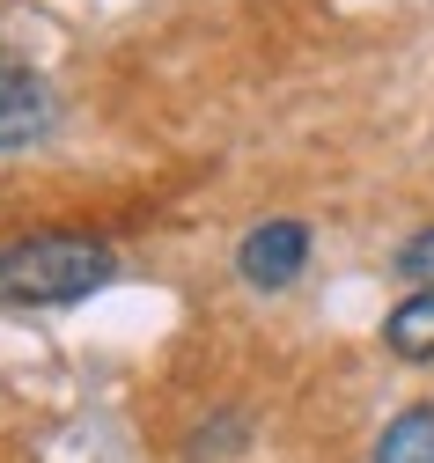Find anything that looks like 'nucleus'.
<instances>
[{"mask_svg": "<svg viewBox=\"0 0 434 463\" xmlns=\"http://www.w3.org/2000/svg\"><path fill=\"white\" fill-rule=\"evenodd\" d=\"M383 345L398 361H434V287H420V295H405L391 317H383Z\"/></svg>", "mask_w": 434, "mask_h": 463, "instance_id": "obj_4", "label": "nucleus"}, {"mask_svg": "<svg viewBox=\"0 0 434 463\" xmlns=\"http://www.w3.org/2000/svg\"><path fill=\"white\" fill-rule=\"evenodd\" d=\"M398 279H412V287H434V228H420V236L398 250Z\"/></svg>", "mask_w": 434, "mask_h": 463, "instance_id": "obj_6", "label": "nucleus"}, {"mask_svg": "<svg viewBox=\"0 0 434 463\" xmlns=\"http://www.w3.org/2000/svg\"><path fill=\"white\" fill-rule=\"evenodd\" d=\"M376 463H434V404H405L376 441Z\"/></svg>", "mask_w": 434, "mask_h": 463, "instance_id": "obj_5", "label": "nucleus"}, {"mask_svg": "<svg viewBox=\"0 0 434 463\" xmlns=\"http://www.w3.org/2000/svg\"><path fill=\"white\" fill-rule=\"evenodd\" d=\"M302 265H309V221H258L251 236H243V250H236V272L251 287H265V295L294 287Z\"/></svg>", "mask_w": 434, "mask_h": 463, "instance_id": "obj_2", "label": "nucleus"}, {"mask_svg": "<svg viewBox=\"0 0 434 463\" xmlns=\"http://www.w3.org/2000/svg\"><path fill=\"white\" fill-rule=\"evenodd\" d=\"M118 272V250L89 228H44V236H23L0 250V302L15 309H67L89 302L96 287Z\"/></svg>", "mask_w": 434, "mask_h": 463, "instance_id": "obj_1", "label": "nucleus"}, {"mask_svg": "<svg viewBox=\"0 0 434 463\" xmlns=\"http://www.w3.org/2000/svg\"><path fill=\"white\" fill-rule=\"evenodd\" d=\"M52 118V96L30 67H8L0 60V147H30Z\"/></svg>", "mask_w": 434, "mask_h": 463, "instance_id": "obj_3", "label": "nucleus"}]
</instances>
